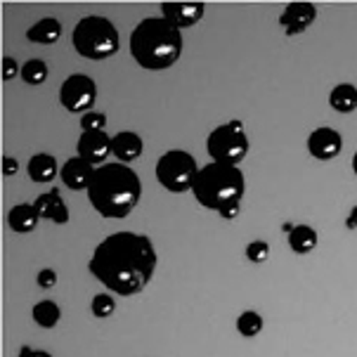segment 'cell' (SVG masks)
Returning <instances> with one entry per match:
<instances>
[{"label": "cell", "instance_id": "7c38bea8", "mask_svg": "<svg viewBox=\"0 0 357 357\" xmlns=\"http://www.w3.org/2000/svg\"><path fill=\"white\" fill-rule=\"evenodd\" d=\"M206 15L204 3H161V17L168 20L180 31L197 26Z\"/></svg>", "mask_w": 357, "mask_h": 357}, {"label": "cell", "instance_id": "8992f818", "mask_svg": "<svg viewBox=\"0 0 357 357\" xmlns=\"http://www.w3.org/2000/svg\"><path fill=\"white\" fill-rule=\"evenodd\" d=\"M156 180L163 190L173 192V195H183L192 192L195 180L202 168L197 166V159L185 149H171V152L161 154L156 161Z\"/></svg>", "mask_w": 357, "mask_h": 357}, {"label": "cell", "instance_id": "83f0119b", "mask_svg": "<svg viewBox=\"0 0 357 357\" xmlns=\"http://www.w3.org/2000/svg\"><path fill=\"white\" fill-rule=\"evenodd\" d=\"M36 284H38L40 289H54V284H57V272L52 268H43L38 272V277H36Z\"/></svg>", "mask_w": 357, "mask_h": 357}, {"label": "cell", "instance_id": "7402d4cb", "mask_svg": "<svg viewBox=\"0 0 357 357\" xmlns=\"http://www.w3.org/2000/svg\"><path fill=\"white\" fill-rule=\"evenodd\" d=\"M47 76H50V71H47V64L43 59L33 57L22 64V81L26 83V86H43L47 81Z\"/></svg>", "mask_w": 357, "mask_h": 357}, {"label": "cell", "instance_id": "52a82bcc", "mask_svg": "<svg viewBox=\"0 0 357 357\" xmlns=\"http://www.w3.org/2000/svg\"><path fill=\"white\" fill-rule=\"evenodd\" d=\"M251 142L246 130H237L229 123L218 126L206 137V152L215 163H225V166H239L241 161L249 156Z\"/></svg>", "mask_w": 357, "mask_h": 357}, {"label": "cell", "instance_id": "4316f807", "mask_svg": "<svg viewBox=\"0 0 357 357\" xmlns=\"http://www.w3.org/2000/svg\"><path fill=\"white\" fill-rule=\"evenodd\" d=\"M3 81H12V78L22 76V66L15 57H3Z\"/></svg>", "mask_w": 357, "mask_h": 357}, {"label": "cell", "instance_id": "603a6c76", "mask_svg": "<svg viewBox=\"0 0 357 357\" xmlns=\"http://www.w3.org/2000/svg\"><path fill=\"white\" fill-rule=\"evenodd\" d=\"M237 331L244 338H253L263 331V317L256 310H244L237 317Z\"/></svg>", "mask_w": 357, "mask_h": 357}, {"label": "cell", "instance_id": "4fadbf2b", "mask_svg": "<svg viewBox=\"0 0 357 357\" xmlns=\"http://www.w3.org/2000/svg\"><path fill=\"white\" fill-rule=\"evenodd\" d=\"M95 171H98V168L90 166L86 159H81V156H71V159L64 161L59 178H62L64 187H69L71 192H88V187L95 178Z\"/></svg>", "mask_w": 357, "mask_h": 357}, {"label": "cell", "instance_id": "f546056e", "mask_svg": "<svg viewBox=\"0 0 357 357\" xmlns=\"http://www.w3.org/2000/svg\"><path fill=\"white\" fill-rule=\"evenodd\" d=\"M239 213H241V204H229V206H225V208L218 211V215H220L222 220H234Z\"/></svg>", "mask_w": 357, "mask_h": 357}, {"label": "cell", "instance_id": "5b68a950", "mask_svg": "<svg viewBox=\"0 0 357 357\" xmlns=\"http://www.w3.org/2000/svg\"><path fill=\"white\" fill-rule=\"evenodd\" d=\"M71 45L83 59L102 62V59H109L119 52L121 33L112 20L102 15H88L78 20L74 31H71Z\"/></svg>", "mask_w": 357, "mask_h": 357}, {"label": "cell", "instance_id": "ac0fdd59", "mask_svg": "<svg viewBox=\"0 0 357 357\" xmlns=\"http://www.w3.org/2000/svg\"><path fill=\"white\" fill-rule=\"evenodd\" d=\"M40 215L36 213L33 204H17L8 213V225L15 234H29L38 227Z\"/></svg>", "mask_w": 357, "mask_h": 357}, {"label": "cell", "instance_id": "d6a6232c", "mask_svg": "<svg viewBox=\"0 0 357 357\" xmlns=\"http://www.w3.org/2000/svg\"><path fill=\"white\" fill-rule=\"evenodd\" d=\"M353 171H355V175H357V152L353 154Z\"/></svg>", "mask_w": 357, "mask_h": 357}, {"label": "cell", "instance_id": "ba28073f", "mask_svg": "<svg viewBox=\"0 0 357 357\" xmlns=\"http://www.w3.org/2000/svg\"><path fill=\"white\" fill-rule=\"evenodd\" d=\"M59 102L69 114H88L98 102V83L88 74H71L59 88Z\"/></svg>", "mask_w": 357, "mask_h": 357}, {"label": "cell", "instance_id": "2e32d148", "mask_svg": "<svg viewBox=\"0 0 357 357\" xmlns=\"http://www.w3.org/2000/svg\"><path fill=\"white\" fill-rule=\"evenodd\" d=\"M26 173H29V178H31L33 183L47 185V183H52L59 173H62V168H59V163H57V159H54L52 154L38 152V154H33L31 159H29Z\"/></svg>", "mask_w": 357, "mask_h": 357}, {"label": "cell", "instance_id": "6da1fadb", "mask_svg": "<svg viewBox=\"0 0 357 357\" xmlns=\"http://www.w3.org/2000/svg\"><path fill=\"white\" fill-rule=\"evenodd\" d=\"M156 265H159V253L154 241L142 232L121 229L95 246L88 270L107 291L128 298L149 287Z\"/></svg>", "mask_w": 357, "mask_h": 357}, {"label": "cell", "instance_id": "9c48e42d", "mask_svg": "<svg viewBox=\"0 0 357 357\" xmlns=\"http://www.w3.org/2000/svg\"><path fill=\"white\" fill-rule=\"evenodd\" d=\"M76 156L86 159L95 168L105 166L107 159L112 156V135H107L105 130L81 132V137L76 142Z\"/></svg>", "mask_w": 357, "mask_h": 357}, {"label": "cell", "instance_id": "30bf717a", "mask_svg": "<svg viewBox=\"0 0 357 357\" xmlns=\"http://www.w3.org/2000/svg\"><path fill=\"white\" fill-rule=\"evenodd\" d=\"M307 152L317 161H331L343 152V135L329 126L314 128L307 135Z\"/></svg>", "mask_w": 357, "mask_h": 357}, {"label": "cell", "instance_id": "277c9868", "mask_svg": "<svg viewBox=\"0 0 357 357\" xmlns=\"http://www.w3.org/2000/svg\"><path fill=\"white\" fill-rule=\"evenodd\" d=\"M246 192V178L239 166H225V163H206L199 171L192 195L204 208L220 211L229 204H241Z\"/></svg>", "mask_w": 357, "mask_h": 357}, {"label": "cell", "instance_id": "8fae6325", "mask_svg": "<svg viewBox=\"0 0 357 357\" xmlns=\"http://www.w3.org/2000/svg\"><path fill=\"white\" fill-rule=\"evenodd\" d=\"M317 20V5L314 3H289L280 15V26L287 36H301Z\"/></svg>", "mask_w": 357, "mask_h": 357}, {"label": "cell", "instance_id": "cb8c5ba5", "mask_svg": "<svg viewBox=\"0 0 357 357\" xmlns=\"http://www.w3.org/2000/svg\"><path fill=\"white\" fill-rule=\"evenodd\" d=\"M90 310H93V314L98 319H107L116 310V301H114L112 294H98L93 298V303H90Z\"/></svg>", "mask_w": 357, "mask_h": 357}, {"label": "cell", "instance_id": "ffe728a7", "mask_svg": "<svg viewBox=\"0 0 357 357\" xmlns=\"http://www.w3.org/2000/svg\"><path fill=\"white\" fill-rule=\"evenodd\" d=\"M329 107L338 114H353L357 109V88L353 83H338L329 93Z\"/></svg>", "mask_w": 357, "mask_h": 357}, {"label": "cell", "instance_id": "4dcf8cb0", "mask_svg": "<svg viewBox=\"0 0 357 357\" xmlns=\"http://www.w3.org/2000/svg\"><path fill=\"white\" fill-rule=\"evenodd\" d=\"M17 357H52V355L45 353V350H36L31 346H22L20 355H17Z\"/></svg>", "mask_w": 357, "mask_h": 357}, {"label": "cell", "instance_id": "7a4b0ae2", "mask_svg": "<svg viewBox=\"0 0 357 357\" xmlns=\"http://www.w3.org/2000/svg\"><path fill=\"white\" fill-rule=\"evenodd\" d=\"M142 197V180L126 163H105L95 171L88 187V202L102 218L123 220L137 208Z\"/></svg>", "mask_w": 357, "mask_h": 357}, {"label": "cell", "instance_id": "5bb4252c", "mask_svg": "<svg viewBox=\"0 0 357 357\" xmlns=\"http://www.w3.org/2000/svg\"><path fill=\"white\" fill-rule=\"evenodd\" d=\"M33 208H36V213L40 215V220H50V222H54V225H66L69 218H71L69 206L64 204V199H62V195H59L57 187L50 192H45V195L36 197Z\"/></svg>", "mask_w": 357, "mask_h": 357}, {"label": "cell", "instance_id": "9a60e30c", "mask_svg": "<svg viewBox=\"0 0 357 357\" xmlns=\"http://www.w3.org/2000/svg\"><path fill=\"white\" fill-rule=\"evenodd\" d=\"M144 152V142L137 132L132 130H121L112 137V156H116L119 163L130 166L132 161H137Z\"/></svg>", "mask_w": 357, "mask_h": 357}, {"label": "cell", "instance_id": "3957f363", "mask_svg": "<svg viewBox=\"0 0 357 357\" xmlns=\"http://www.w3.org/2000/svg\"><path fill=\"white\" fill-rule=\"evenodd\" d=\"M185 38L163 17H144L130 33V54L144 71H166L183 54Z\"/></svg>", "mask_w": 357, "mask_h": 357}, {"label": "cell", "instance_id": "484cf974", "mask_svg": "<svg viewBox=\"0 0 357 357\" xmlns=\"http://www.w3.org/2000/svg\"><path fill=\"white\" fill-rule=\"evenodd\" d=\"M244 256L249 258L251 263H265V260L270 258V244H268V241H263V239L251 241V244H246Z\"/></svg>", "mask_w": 357, "mask_h": 357}, {"label": "cell", "instance_id": "e0dca14e", "mask_svg": "<svg viewBox=\"0 0 357 357\" xmlns=\"http://www.w3.org/2000/svg\"><path fill=\"white\" fill-rule=\"evenodd\" d=\"M62 38V22L54 17H43L26 29V40L33 45H54Z\"/></svg>", "mask_w": 357, "mask_h": 357}, {"label": "cell", "instance_id": "1f68e13d", "mask_svg": "<svg viewBox=\"0 0 357 357\" xmlns=\"http://www.w3.org/2000/svg\"><path fill=\"white\" fill-rule=\"evenodd\" d=\"M346 227L348 229H357V206H353V208H350V213L346 218Z\"/></svg>", "mask_w": 357, "mask_h": 357}, {"label": "cell", "instance_id": "44dd1931", "mask_svg": "<svg viewBox=\"0 0 357 357\" xmlns=\"http://www.w3.org/2000/svg\"><path fill=\"white\" fill-rule=\"evenodd\" d=\"M31 317H33V322L38 326H43V329H54V326L59 324V319H62V307L50 298L38 301V303L33 305Z\"/></svg>", "mask_w": 357, "mask_h": 357}, {"label": "cell", "instance_id": "d6986e66", "mask_svg": "<svg viewBox=\"0 0 357 357\" xmlns=\"http://www.w3.org/2000/svg\"><path fill=\"white\" fill-rule=\"evenodd\" d=\"M319 244V234L312 225H296L294 232L289 234V249L298 256H307L317 249Z\"/></svg>", "mask_w": 357, "mask_h": 357}, {"label": "cell", "instance_id": "f1b7e54d", "mask_svg": "<svg viewBox=\"0 0 357 357\" xmlns=\"http://www.w3.org/2000/svg\"><path fill=\"white\" fill-rule=\"evenodd\" d=\"M17 171H20V161H17L15 156H3V175L5 178L17 175Z\"/></svg>", "mask_w": 357, "mask_h": 357}, {"label": "cell", "instance_id": "d4e9b609", "mask_svg": "<svg viewBox=\"0 0 357 357\" xmlns=\"http://www.w3.org/2000/svg\"><path fill=\"white\" fill-rule=\"evenodd\" d=\"M107 128V114L102 112H88L81 116V130L83 132H100Z\"/></svg>", "mask_w": 357, "mask_h": 357}]
</instances>
